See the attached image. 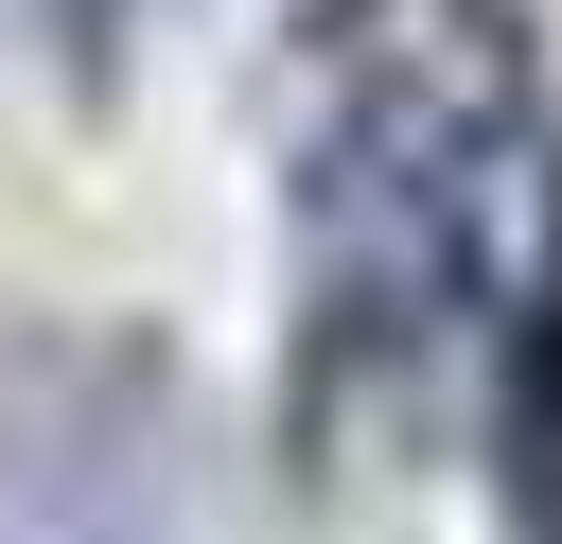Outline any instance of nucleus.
<instances>
[{"label": "nucleus", "instance_id": "nucleus-3", "mask_svg": "<svg viewBox=\"0 0 562 544\" xmlns=\"http://www.w3.org/2000/svg\"><path fill=\"white\" fill-rule=\"evenodd\" d=\"M492 509L527 544H562V211L509 281V333H492Z\"/></svg>", "mask_w": 562, "mask_h": 544}, {"label": "nucleus", "instance_id": "nucleus-1", "mask_svg": "<svg viewBox=\"0 0 562 544\" xmlns=\"http://www.w3.org/2000/svg\"><path fill=\"white\" fill-rule=\"evenodd\" d=\"M527 0H299L281 53V175H299V456L386 474L509 263L527 193Z\"/></svg>", "mask_w": 562, "mask_h": 544}, {"label": "nucleus", "instance_id": "nucleus-2", "mask_svg": "<svg viewBox=\"0 0 562 544\" xmlns=\"http://www.w3.org/2000/svg\"><path fill=\"white\" fill-rule=\"evenodd\" d=\"M0 544H176L158 351H0Z\"/></svg>", "mask_w": 562, "mask_h": 544}]
</instances>
